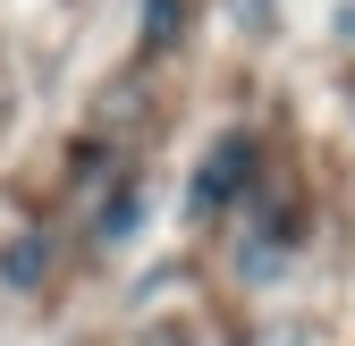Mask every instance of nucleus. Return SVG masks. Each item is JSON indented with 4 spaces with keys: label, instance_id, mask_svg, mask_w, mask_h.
<instances>
[{
    "label": "nucleus",
    "instance_id": "obj_1",
    "mask_svg": "<svg viewBox=\"0 0 355 346\" xmlns=\"http://www.w3.org/2000/svg\"><path fill=\"white\" fill-rule=\"evenodd\" d=\"M237 186H254V144H245V136H229V144L203 161V178H195V211H220Z\"/></svg>",
    "mask_w": 355,
    "mask_h": 346
}]
</instances>
